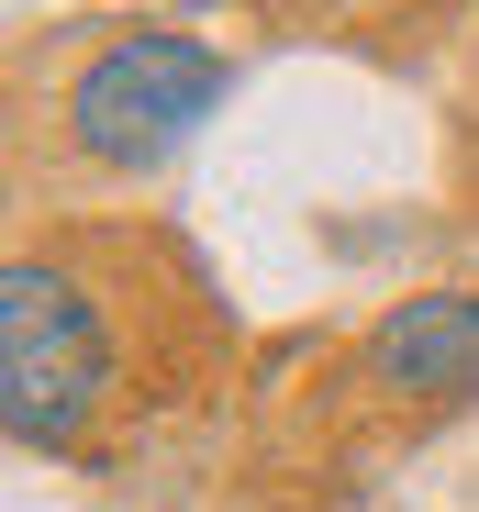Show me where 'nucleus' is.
I'll use <instances>...</instances> for the list:
<instances>
[{
  "label": "nucleus",
  "mask_w": 479,
  "mask_h": 512,
  "mask_svg": "<svg viewBox=\"0 0 479 512\" xmlns=\"http://www.w3.org/2000/svg\"><path fill=\"white\" fill-rule=\"evenodd\" d=\"M112 390H123V357H112L101 290L56 256H12V279H0V423H12V446L78 457L101 435Z\"/></svg>",
  "instance_id": "f257e3e1"
},
{
  "label": "nucleus",
  "mask_w": 479,
  "mask_h": 512,
  "mask_svg": "<svg viewBox=\"0 0 479 512\" xmlns=\"http://www.w3.org/2000/svg\"><path fill=\"white\" fill-rule=\"evenodd\" d=\"M212 112H223V56L201 34H168V23L156 34H112L67 78V145L90 167H123V179L168 167Z\"/></svg>",
  "instance_id": "f03ea898"
},
{
  "label": "nucleus",
  "mask_w": 479,
  "mask_h": 512,
  "mask_svg": "<svg viewBox=\"0 0 479 512\" xmlns=\"http://www.w3.org/2000/svg\"><path fill=\"white\" fill-rule=\"evenodd\" d=\"M368 379L390 401H479V290H413L368 323Z\"/></svg>",
  "instance_id": "7ed1b4c3"
}]
</instances>
